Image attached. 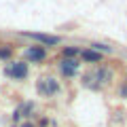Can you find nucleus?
Masks as SVG:
<instances>
[{
	"mask_svg": "<svg viewBox=\"0 0 127 127\" xmlns=\"http://www.w3.org/2000/svg\"><path fill=\"white\" fill-rule=\"evenodd\" d=\"M112 81H114V70L110 66H106V64H97V66H93L91 70H87L81 76L83 87H87L91 91L106 89L108 85H112Z\"/></svg>",
	"mask_w": 127,
	"mask_h": 127,
	"instance_id": "nucleus-1",
	"label": "nucleus"
},
{
	"mask_svg": "<svg viewBox=\"0 0 127 127\" xmlns=\"http://www.w3.org/2000/svg\"><path fill=\"white\" fill-rule=\"evenodd\" d=\"M4 76L11 78V81H26L28 76H30V64L26 62V59H11L9 64L4 66Z\"/></svg>",
	"mask_w": 127,
	"mask_h": 127,
	"instance_id": "nucleus-2",
	"label": "nucleus"
},
{
	"mask_svg": "<svg viewBox=\"0 0 127 127\" xmlns=\"http://www.w3.org/2000/svg\"><path fill=\"white\" fill-rule=\"evenodd\" d=\"M62 91V85L55 76H40L36 81V93L40 97H55Z\"/></svg>",
	"mask_w": 127,
	"mask_h": 127,
	"instance_id": "nucleus-3",
	"label": "nucleus"
},
{
	"mask_svg": "<svg viewBox=\"0 0 127 127\" xmlns=\"http://www.w3.org/2000/svg\"><path fill=\"white\" fill-rule=\"evenodd\" d=\"M19 34L30 38V40H34V42H38V45H42V47H49V49L51 47H59L64 40L57 34H47V32H19Z\"/></svg>",
	"mask_w": 127,
	"mask_h": 127,
	"instance_id": "nucleus-4",
	"label": "nucleus"
},
{
	"mask_svg": "<svg viewBox=\"0 0 127 127\" xmlns=\"http://www.w3.org/2000/svg\"><path fill=\"white\" fill-rule=\"evenodd\" d=\"M47 57H49V49L42 47V45H38V42L28 45L26 49H23V59H26L28 64H42Z\"/></svg>",
	"mask_w": 127,
	"mask_h": 127,
	"instance_id": "nucleus-5",
	"label": "nucleus"
},
{
	"mask_svg": "<svg viewBox=\"0 0 127 127\" xmlns=\"http://www.w3.org/2000/svg\"><path fill=\"white\" fill-rule=\"evenodd\" d=\"M57 70L59 74H62L64 78H74L78 74V70H81V59L74 57V59H68V57H62L57 64Z\"/></svg>",
	"mask_w": 127,
	"mask_h": 127,
	"instance_id": "nucleus-6",
	"label": "nucleus"
},
{
	"mask_svg": "<svg viewBox=\"0 0 127 127\" xmlns=\"http://www.w3.org/2000/svg\"><path fill=\"white\" fill-rule=\"evenodd\" d=\"M78 59L83 64H89V66H97V64H104V53L91 49V47H85V49H81Z\"/></svg>",
	"mask_w": 127,
	"mask_h": 127,
	"instance_id": "nucleus-7",
	"label": "nucleus"
},
{
	"mask_svg": "<svg viewBox=\"0 0 127 127\" xmlns=\"http://www.w3.org/2000/svg\"><path fill=\"white\" fill-rule=\"evenodd\" d=\"M17 108H19V112H21L23 121H30V119H32V114H34V110H36V104H34L32 100H26V102H21V104H19Z\"/></svg>",
	"mask_w": 127,
	"mask_h": 127,
	"instance_id": "nucleus-8",
	"label": "nucleus"
},
{
	"mask_svg": "<svg viewBox=\"0 0 127 127\" xmlns=\"http://www.w3.org/2000/svg\"><path fill=\"white\" fill-rule=\"evenodd\" d=\"M15 55V47L13 45H0V59L2 62H11Z\"/></svg>",
	"mask_w": 127,
	"mask_h": 127,
	"instance_id": "nucleus-9",
	"label": "nucleus"
},
{
	"mask_svg": "<svg viewBox=\"0 0 127 127\" xmlns=\"http://www.w3.org/2000/svg\"><path fill=\"white\" fill-rule=\"evenodd\" d=\"M81 55V47H74V45H68V47H62V57H68V59H74Z\"/></svg>",
	"mask_w": 127,
	"mask_h": 127,
	"instance_id": "nucleus-10",
	"label": "nucleus"
},
{
	"mask_svg": "<svg viewBox=\"0 0 127 127\" xmlns=\"http://www.w3.org/2000/svg\"><path fill=\"white\" fill-rule=\"evenodd\" d=\"M91 49L100 51V53H104V55H110V53H114V49H112V47H108L106 42H91Z\"/></svg>",
	"mask_w": 127,
	"mask_h": 127,
	"instance_id": "nucleus-11",
	"label": "nucleus"
},
{
	"mask_svg": "<svg viewBox=\"0 0 127 127\" xmlns=\"http://www.w3.org/2000/svg\"><path fill=\"white\" fill-rule=\"evenodd\" d=\"M119 95L127 100V83H123V85H119Z\"/></svg>",
	"mask_w": 127,
	"mask_h": 127,
	"instance_id": "nucleus-12",
	"label": "nucleus"
},
{
	"mask_svg": "<svg viewBox=\"0 0 127 127\" xmlns=\"http://www.w3.org/2000/svg\"><path fill=\"white\" fill-rule=\"evenodd\" d=\"M19 127H36V125H34L32 121H21V123H19Z\"/></svg>",
	"mask_w": 127,
	"mask_h": 127,
	"instance_id": "nucleus-13",
	"label": "nucleus"
},
{
	"mask_svg": "<svg viewBox=\"0 0 127 127\" xmlns=\"http://www.w3.org/2000/svg\"><path fill=\"white\" fill-rule=\"evenodd\" d=\"M49 125V121H47V119H40V123H38V127H47Z\"/></svg>",
	"mask_w": 127,
	"mask_h": 127,
	"instance_id": "nucleus-14",
	"label": "nucleus"
},
{
	"mask_svg": "<svg viewBox=\"0 0 127 127\" xmlns=\"http://www.w3.org/2000/svg\"><path fill=\"white\" fill-rule=\"evenodd\" d=\"M13 127H19V125H15V123H13Z\"/></svg>",
	"mask_w": 127,
	"mask_h": 127,
	"instance_id": "nucleus-15",
	"label": "nucleus"
},
{
	"mask_svg": "<svg viewBox=\"0 0 127 127\" xmlns=\"http://www.w3.org/2000/svg\"><path fill=\"white\" fill-rule=\"evenodd\" d=\"M125 83H127V76H125Z\"/></svg>",
	"mask_w": 127,
	"mask_h": 127,
	"instance_id": "nucleus-16",
	"label": "nucleus"
}]
</instances>
